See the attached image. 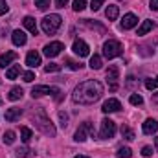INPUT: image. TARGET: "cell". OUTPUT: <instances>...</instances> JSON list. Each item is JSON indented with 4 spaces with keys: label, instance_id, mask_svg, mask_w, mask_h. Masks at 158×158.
<instances>
[{
    "label": "cell",
    "instance_id": "6da1fadb",
    "mask_svg": "<svg viewBox=\"0 0 158 158\" xmlns=\"http://www.w3.org/2000/svg\"><path fill=\"white\" fill-rule=\"evenodd\" d=\"M101 96H103V85L99 81L90 79V81L79 83L77 86L74 88L72 99H74V103H79V105H92Z\"/></svg>",
    "mask_w": 158,
    "mask_h": 158
},
{
    "label": "cell",
    "instance_id": "7a4b0ae2",
    "mask_svg": "<svg viewBox=\"0 0 158 158\" xmlns=\"http://www.w3.org/2000/svg\"><path fill=\"white\" fill-rule=\"evenodd\" d=\"M61 24H63V19H61V15H57V13L48 15V17H44V19L40 20V28H42V31H44L46 35H53V33L61 28Z\"/></svg>",
    "mask_w": 158,
    "mask_h": 158
},
{
    "label": "cell",
    "instance_id": "3957f363",
    "mask_svg": "<svg viewBox=\"0 0 158 158\" xmlns=\"http://www.w3.org/2000/svg\"><path fill=\"white\" fill-rule=\"evenodd\" d=\"M33 118H35L37 127H39L44 134H48V136H55V127H53V123L50 121V118L46 116V112H44V110H39V114H37V116H33Z\"/></svg>",
    "mask_w": 158,
    "mask_h": 158
},
{
    "label": "cell",
    "instance_id": "277c9868",
    "mask_svg": "<svg viewBox=\"0 0 158 158\" xmlns=\"http://www.w3.org/2000/svg\"><path fill=\"white\" fill-rule=\"evenodd\" d=\"M121 53H123V46H121L119 40L109 39L103 44V55H105V59H114V57H119Z\"/></svg>",
    "mask_w": 158,
    "mask_h": 158
},
{
    "label": "cell",
    "instance_id": "5b68a950",
    "mask_svg": "<svg viewBox=\"0 0 158 158\" xmlns=\"http://www.w3.org/2000/svg\"><path fill=\"white\" fill-rule=\"evenodd\" d=\"M46 94H52L53 98H55V101H61V90L57 88V86H48V85H37V86H33L31 88V96L33 98H40V96H46Z\"/></svg>",
    "mask_w": 158,
    "mask_h": 158
},
{
    "label": "cell",
    "instance_id": "8992f818",
    "mask_svg": "<svg viewBox=\"0 0 158 158\" xmlns=\"http://www.w3.org/2000/svg\"><path fill=\"white\" fill-rule=\"evenodd\" d=\"M114 134H116V123H114L112 119L105 118L103 121H101V131H99V136H101V140L114 138Z\"/></svg>",
    "mask_w": 158,
    "mask_h": 158
},
{
    "label": "cell",
    "instance_id": "52a82bcc",
    "mask_svg": "<svg viewBox=\"0 0 158 158\" xmlns=\"http://www.w3.org/2000/svg\"><path fill=\"white\" fill-rule=\"evenodd\" d=\"M88 134L94 136V125L90 121H85L77 131H76V142H85L88 138Z\"/></svg>",
    "mask_w": 158,
    "mask_h": 158
},
{
    "label": "cell",
    "instance_id": "ba28073f",
    "mask_svg": "<svg viewBox=\"0 0 158 158\" xmlns=\"http://www.w3.org/2000/svg\"><path fill=\"white\" fill-rule=\"evenodd\" d=\"M63 50H64L63 42H57V40H55V42H50V44H46V46H44V55L52 59V57H57Z\"/></svg>",
    "mask_w": 158,
    "mask_h": 158
},
{
    "label": "cell",
    "instance_id": "9c48e42d",
    "mask_svg": "<svg viewBox=\"0 0 158 158\" xmlns=\"http://www.w3.org/2000/svg\"><path fill=\"white\" fill-rule=\"evenodd\" d=\"M72 50H74V53L79 55V57H86L88 53H90V48H88V44L85 42V40H74V46H72Z\"/></svg>",
    "mask_w": 158,
    "mask_h": 158
},
{
    "label": "cell",
    "instance_id": "30bf717a",
    "mask_svg": "<svg viewBox=\"0 0 158 158\" xmlns=\"http://www.w3.org/2000/svg\"><path fill=\"white\" fill-rule=\"evenodd\" d=\"M118 77H119V70L118 66H109V70H107V79L110 81V90H116L118 88Z\"/></svg>",
    "mask_w": 158,
    "mask_h": 158
},
{
    "label": "cell",
    "instance_id": "8fae6325",
    "mask_svg": "<svg viewBox=\"0 0 158 158\" xmlns=\"http://www.w3.org/2000/svg\"><path fill=\"white\" fill-rule=\"evenodd\" d=\"M119 109H121V103H119L118 99H107V101L103 103V107H101V110H103L105 114H110V112H118Z\"/></svg>",
    "mask_w": 158,
    "mask_h": 158
},
{
    "label": "cell",
    "instance_id": "7c38bea8",
    "mask_svg": "<svg viewBox=\"0 0 158 158\" xmlns=\"http://www.w3.org/2000/svg\"><path fill=\"white\" fill-rule=\"evenodd\" d=\"M138 24V17L132 15V13H127L123 15V20H121V30H131Z\"/></svg>",
    "mask_w": 158,
    "mask_h": 158
},
{
    "label": "cell",
    "instance_id": "4fadbf2b",
    "mask_svg": "<svg viewBox=\"0 0 158 158\" xmlns=\"http://www.w3.org/2000/svg\"><path fill=\"white\" fill-rule=\"evenodd\" d=\"M11 40H13L15 46H24L26 40H28V37H26V33H24L22 30H15V31L11 33Z\"/></svg>",
    "mask_w": 158,
    "mask_h": 158
},
{
    "label": "cell",
    "instance_id": "5bb4252c",
    "mask_svg": "<svg viewBox=\"0 0 158 158\" xmlns=\"http://www.w3.org/2000/svg\"><path fill=\"white\" fill-rule=\"evenodd\" d=\"M26 64H28L30 68H35V66L40 64V55L35 52V50L28 52V55H26Z\"/></svg>",
    "mask_w": 158,
    "mask_h": 158
},
{
    "label": "cell",
    "instance_id": "9a60e30c",
    "mask_svg": "<svg viewBox=\"0 0 158 158\" xmlns=\"http://www.w3.org/2000/svg\"><path fill=\"white\" fill-rule=\"evenodd\" d=\"M17 59V52H6L0 55V68H6L7 64H11Z\"/></svg>",
    "mask_w": 158,
    "mask_h": 158
},
{
    "label": "cell",
    "instance_id": "2e32d148",
    "mask_svg": "<svg viewBox=\"0 0 158 158\" xmlns=\"http://www.w3.org/2000/svg\"><path fill=\"white\" fill-rule=\"evenodd\" d=\"M22 24H24V28L30 31V33H33V35H37V31H39V28H37V22H35V19L33 17H24V20H22Z\"/></svg>",
    "mask_w": 158,
    "mask_h": 158
},
{
    "label": "cell",
    "instance_id": "e0dca14e",
    "mask_svg": "<svg viewBox=\"0 0 158 158\" xmlns=\"http://www.w3.org/2000/svg\"><path fill=\"white\" fill-rule=\"evenodd\" d=\"M156 131H158V121L156 119L149 118V119L143 121V132H145V134H155Z\"/></svg>",
    "mask_w": 158,
    "mask_h": 158
},
{
    "label": "cell",
    "instance_id": "ac0fdd59",
    "mask_svg": "<svg viewBox=\"0 0 158 158\" xmlns=\"http://www.w3.org/2000/svg\"><path fill=\"white\" fill-rule=\"evenodd\" d=\"M20 116H22V109H19V107H11V109L6 110V119L7 121H17V119H20Z\"/></svg>",
    "mask_w": 158,
    "mask_h": 158
},
{
    "label": "cell",
    "instance_id": "d6986e66",
    "mask_svg": "<svg viewBox=\"0 0 158 158\" xmlns=\"http://www.w3.org/2000/svg\"><path fill=\"white\" fill-rule=\"evenodd\" d=\"M153 28H155V22H153V20H143V22L140 24V28H138V33H136V35H147Z\"/></svg>",
    "mask_w": 158,
    "mask_h": 158
},
{
    "label": "cell",
    "instance_id": "ffe728a7",
    "mask_svg": "<svg viewBox=\"0 0 158 158\" xmlns=\"http://www.w3.org/2000/svg\"><path fill=\"white\" fill-rule=\"evenodd\" d=\"M24 96V90L20 88V86H15V88H11L9 90V94H7V99H11V101H17V99H20Z\"/></svg>",
    "mask_w": 158,
    "mask_h": 158
},
{
    "label": "cell",
    "instance_id": "44dd1931",
    "mask_svg": "<svg viewBox=\"0 0 158 158\" xmlns=\"http://www.w3.org/2000/svg\"><path fill=\"white\" fill-rule=\"evenodd\" d=\"M105 15H107V19H109V20H116V19H118V15H119V7H118V6H114V4H112V6H109V7H107V11H105Z\"/></svg>",
    "mask_w": 158,
    "mask_h": 158
},
{
    "label": "cell",
    "instance_id": "7402d4cb",
    "mask_svg": "<svg viewBox=\"0 0 158 158\" xmlns=\"http://www.w3.org/2000/svg\"><path fill=\"white\" fill-rule=\"evenodd\" d=\"M20 138H22V142H24V143H30V142H31V138H33L31 129H28V127H20Z\"/></svg>",
    "mask_w": 158,
    "mask_h": 158
},
{
    "label": "cell",
    "instance_id": "603a6c76",
    "mask_svg": "<svg viewBox=\"0 0 158 158\" xmlns=\"http://www.w3.org/2000/svg\"><path fill=\"white\" fill-rule=\"evenodd\" d=\"M103 66V61H101V57L98 55V53H94L92 57H90V68L92 70H99Z\"/></svg>",
    "mask_w": 158,
    "mask_h": 158
},
{
    "label": "cell",
    "instance_id": "cb8c5ba5",
    "mask_svg": "<svg viewBox=\"0 0 158 158\" xmlns=\"http://www.w3.org/2000/svg\"><path fill=\"white\" fill-rule=\"evenodd\" d=\"M19 74H20V66H19V64H13V66L6 72V77L7 79H17Z\"/></svg>",
    "mask_w": 158,
    "mask_h": 158
},
{
    "label": "cell",
    "instance_id": "d4e9b609",
    "mask_svg": "<svg viewBox=\"0 0 158 158\" xmlns=\"http://www.w3.org/2000/svg\"><path fill=\"white\" fill-rule=\"evenodd\" d=\"M121 136H123L125 140H134V132H132V129L127 127V125H121Z\"/></svg>",
    "mask_w": 158,
    "mask_h": 158
},
{
    "label": "cell",
    "instance_id": "484cf974",
    "mask_svg": "<svg viewBox=\"0 0 158 158\" xmlns=\"http://www.w3.org/2000/svg\"><path fill=\"white\" fill-rule=\"evenodd\" d=\"M116 156L118 158H131L132 156V151H131L129 147H119L118 153H116Z\"/></svg>",
    "mask_w": 158,
    "mask_h": 158
},
{
    "label": "cell",
    "instance_id": "4316f807",
    "mask_svg": "<svg viewBox=\"0 0 158 158\" xmlns=\"http://www.w3.org/2000/svg\"><path fill=\"white\" fill-rule=\"evenodd\" d=\"M145 88H147V90H155V88H158V76L156 77L145 79Z\"/></svg>",
    "mask_w": 158,
    "mask_h": 158
},
{
    "label": "cell",
    "instance_id": "83f0119b",
    "mask_svg": "<svg viewBox=\"0 0 158 158\" xmlns=\"http://www.w3.org/2000/svg\"><path fill=\"white\" fill-rule=\"evenodd\" d=\"M50 4H52V0H35V6L39 7L40 11H46L50 7Z\"/></svg>",
    "mask_w": 158,
    "mask_h": 158
},
{
    "label": "cell",
    "instance_id": "f1b7e54d",
    "mask_svg": "<svg viewBox=\"0 0 158 158\" xmlns=\"http://www.w3.org/2000/svg\"><path fill=\"white\" fill-rule=\"evenodd\" d=\"M59 70H61V64H57V63H50V64L44 66V72H46V74H50V72H59Z\"/></svg>",
    "mask_w": 158,
    "mask_h": 158
},
{
    "label": "cell",
    "instance_id": "f546056e",
    "mask_svg": "<svg viewBox=\"0 0 158 158\" xmlns=\"http://www.w3.org/2000/svg\"><path fill=\"white\" fill-rule=\"evenodd\" d=\"M15 155L19 158H28L30 156V149H28V147H19V149L15 151Z\"/></svg>",
    "mask_w": 158,
    "mask_h": 158
},
{
    "label": "cell",
    "instance_id": "4dcf8cb0",
    "mask_svg": "<svg viewBox=\"0 0 158 158\" xmlns=\"http://www.w3.org/2000/svg\"><path fill=\"white\" fill-rule=\"evenodd\" d=\"M15 142V132L13 131H7V132H4V143H13Z\"/></svg>",
    "mask_w": 158,
    "mask_h": 158
},
{
    "label": "cell",
    "instance_id": "1f68e13d",
    "mask_svg": "<svg viewBox=\"0 0 158 158\" xmlns=\"http://www.w3.org/2000/svg\"><path fill=\"white\" fill-rule=\"evenodd\" d=\"M74 11H83L86 7V0H74Z\"/></svg>",
    "mask_w": 158,
    "mask_h": 158
},
{
    "label": "cell",
    "instance_id": "d6a6232c",
    "mask_svg": "<svg viewBox=\"0 0 158 158\" xmlns=\"http://www.w3.org/2000/svg\"><path fill=\"white\" fill-rule=\"evenodd\" d=\"M129 101H131V105H142V103H143V98H142L140 94H132Z\"/></svg>",
    "mask_w": 158,
    "mask_h": 158
},
{
    "label": "cell",
    "instance_id": "836d02e7",
    "mask_svg": "<svg viewBox=\"0 0 158 158\" xmlns=\"http://www.w3.org/2000/svg\"><path fill=\"white\" fill-rule=\"evenodd\" d=\"M66 64H68L72 70H81V68H83L81 63H76V61H72V59H66Z\"/></svg>",
    "mask_w": 158,
    "mask_h": 158
},
{
    "label": "cell",
    "instance_id": "e575fe53",
    "mask_svg": "<svg viewBox=\"0 0 158 158\" xmlns=\"http://www.w3.org/2000/svg\"><path fill=\"white\" fill-rule=\"evenodd\" d=\"M103 2H105V0H92V2H90V7H92V11H98V9L103 6Z\"/></svg>",
    "mask_w": 158,
    "mask_h": 158
},
{
    "label": "cell",
    "instance_id": "d590c367",
    "mask_svg": "<svg viewBox=\"0 0 158 158\" xmlns=\"http://www.w3.org/2000/svg\"><path fill=\"white\" fill-rule=\"evenodd\" d=\"M22 79H24L26 83H31V81L35 79V74H33V72H24V74H22Z\"/></svg>",
    "mask_w": 158,
    "mask_h": 158
},
{
    "label": "cell",
    "instance_id": "8d00e7d4",
    "mask_svg": "<svg viewBox=\"0 0 158 158\" xmlns=\"http://www.w3.org/2000/svg\"><path fill=\"white\" fill-rule=\"evenodd\" d=\"M9 11V6L6 4V0H0V15H6Z\"/></svg>",
    "mask_w": 158,
    "mask_h": 158
},
{
    "label": "cell",
    "instance_id": "74e56055",
    "mask_svg": "<svg viewBox=\"0 0 158 158\" xmlns=\"http://www.w3.org/2000/svg\"><path fill=\"white\" fill-rule=\"evenodd\" d=\"M59 118H61V127L64 129V127L68 125V116H66L64 112H59Z\"/></svg>",
    "mask_w": 158,
    "mask_h": 158
},
{
    "label": "cell",
    "instance_id": "f35d334b",
    "mask_svg": "<svg viewBox=\"0 0 158 158\" xmlns=\"http://www.w3.org/2000/svg\"><path fill=\"white\" fill-rule=\"evenodd\" d=\"M142 155H143L145 158H149L151 155H153V147H149V145H145V147L142 149Z\"/></svg>",
    "mask_w": 158,
    "mask_h": 158
},
{
    "label": "cell",
    "instance_id": "ab89813d",
    "mask_svg": "<svg viewBox=\"0 0 158 158\" xmlns=\"http://www.w3.org/2000/svg\"><path fill=\"white\" fill-rule=\"evenodd\" d=\"M153 11H158V0H151V6H149Z\"/></svg>",
    "mask_w": 158,
    "mask_h": 158
},
{
    "label": "cell",
    "instance_id": "60d3db41",
    "mask_svg": "<svg viewBox=\"0 0 158 158\" xmlns=\"http://www.w3.org/2000/svg\"><path fill=\"white\" fill-rule=\"evenodd\" d=\"M55 4H57V7H64L68 4V0H55Z\"/></svg>",
    "mask_w": 158,
    "mask_h": 158
},
{
    "label": "cell",
    "instance_id": "b9f144b4",
    "mask_svg": "<svg viewBox=\"0 0 158 158\" xmlns=\"http://www.w3.org/2000/svg\"><path fill=\"white\" fill-rule=\"evenodd\" d=\"M153 101H155V103H158V94H155V96H153Z\"/></svg>",
    "mask_w": 158,
    "mask_h": 158
},
{
    "label": "cell",
    "instance_id": "7bdbcfd3",
    "mask_svg": "<svg viewBox=\"0 0 158 158\" xmlns=\"http://www.w3.org/2000/svg\"><path fill=\"white\" fill-rule=\"evenodd\" d=\"M155 147H156V151H158V136L155 138Z\"/></svg>",
    "mask_w": 158,
    "mask_h": 158
},
{
    "label": "cell",
    "instance_id": "ee69618b",
    "mask_svg": "<svg viewBox=\"0 0 158 158\" xmlns=\"http://www.w3.org/2000/svg\"><path fill=\"white\" fill-rule=\"evenodd\" d=\"M74 158H88V156H83V155H79V156H74Z\"/></svg>",
    "mask_w": 158,
    "mask_h": 158
}]
</instances>
